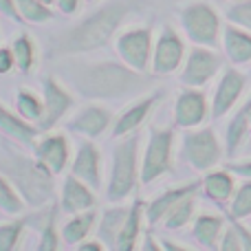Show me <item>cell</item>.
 Here are the masks:
<instances>
[{
  "instance_id": "cell-1",
  "label": "cell",
  "mask_w": 251,
  "mask_h": 251,
  "mask_svg": "<svg viewBox=\"0 0 251 251\" xmlns=\"http://www.w3.org/2000/svg\"><path fill=\"white\" fill-rule=\"evenodd\" d=\"M60 75L75 93L86 100H119L152 86L154 75L130 69L124 62H64Z\"/></svg>"
},
{
  "instance_id": "cell-2",
  "label": "cell",
  "mask_w": 251,
  "mask_h": 251,
  "mask_svg": "<svg viewBox=\"0 0 251 251\" xmlns=\"http://www.w3.org/2000/svg\"><path fill=\"white\" fill-rule=\"evenodd\" d=\"M132 11V2L122 0V2H113L108 7L95 11L75 25L73 29L64 31L60 38L55 40L53 53L55 55H79V53H91L101 49L108 40L115 38L119 26L124 25L126 16Z\"/></svg>"
},
{
  "instance_id": "cell-3",
  "label": "cell",
  "mask_w": 251,
  "mask_h": 251,
  "mask_svg": "<svg viewBox=\"0 0 251 251\" xmlns=\"http://www.w3.org/2000/svg\"><path fill=\"white\" fill-rule=\"evenodd\" d=\"M0 172L11 181L18 194L31 207L47 205L55 192V185H53L55 174L47 165H42L38 159L18 154L13 150H4V154L0 156Z\"/></svg>"
},
{
  "instance_id": "cell-4",
  "label": "cell",
  "mask_w": 251,
  "mask_h": 251,
  "mask_svg": "<svg viewBox=\"0 0 251 251\" xmlns=\"http://www.w3.org/2000/svg\"><path fill=\"white\" fill-rule=\"evenodd\" d=\"M139 183H141V163H139V134L134 130L126 137H119V143L113 148L106 196L110 203H122L137 190Z\"/></svg>"
},
{
  "instance_id": "cell-5",
  "label": "cell",
  "mask_w": 251,
  "mask_h": 251,
  "mask_svg": "<svg viewBox=\"0 0 251 251\" xmlns=\"http://www.w3.org/2000/svg\"><path fill=\"white\" fill-rule=\"evenodd\" d=\"M172 146H174V130L152 126L148 132V141L141 156V183L156 181L165 172L172 170Z\"/></svg>"
},
{
  "instance_id": "cell-6",
  "label": "cell",
  "mask_w": 251,
  "mask_h": 251,
  "mask_svg": "<svg viewBox=\"0 0 251 251\" xmlns=\"http://www.w3.org/2000/svg\"><path fill=\"white\" fill-rule=\"evenodd\" d=\"M181 26L185 35L194 44L201 47H218V33H221V20L218 13L207 2H192L178 13Z\"/></svg>"
},
{
  "instance_id": "cell-7",
  "label": "cell",
  "mask_w": 251,
  "mask_h": 251,
  "mask_svg": "<svg viewBox=\"0 0 251 251\" xmlns=\"http://www.w3.org/2000/svg\"><path fill=\"white\" fill-rule=\"evenodd\" d=\"M115 49L117 55L124 64L130 69L148 73L152 66V29L150 26H141V29H128L115 40Z\"/></svg>"
},
{
  "instance_id": "cell-8",
  "label": "cell",
  "mask_w": 251,
  "mask_h": 251,
  "mask_svg": "<svg viewBox=\"0 0 251 251\" xmlns=\"http://www.w3.org/2000/svg\"><path fill=\"white\" fill-rule=\"evenodd\" d=\"M183 159L199 172H207L221 161V146L212 128L187 132L183 137Z\"/></svg>"
},
{
  "instance_id": "cell-9",
  "label": "cell",
  "mask_w": 251,
  "mask_h": 251,
  "mask_svg": "<svg viewBox=\"0 0 251 251\" xmlns=\"http://www.w3.org/2000/svg\"><path fill=\"white\" fill-rule=\"evenodd\" d=\"M223 60L221 55H216L214 51L196 44L190 53H187L185 66L181 71V84L183 86H192V88H201L221 71Z\"/></svg>"
},
{
  "instance_id": "cell-10",
  "label": "cell",
  "mask_w": 251,
  "mask_h": 251,
  "mask_svg": "<svg viewBox=\"0 0 251 251\" xmlns=\"http://www.w3.org/2000/svg\"><path fill=\"white\" fill-rule=\"evenodd\" d=\"M183 57H185V44L172 26L165 25L156 38L154 51H152V75H168L176 71Z\"/></svg>"
},
{
  "instance_id": "cell-11",
  "label": "cell",
  "mask_w": 251,
  "mask_h": 251,
  "mask_svg": "<svg viewBox=\"0 0 251 251\" xmlns=\"http://www.w3.org/2000/svg\"><path fill=\"white\" fill-rule=\"evenodd\" d=\"M42 91H44V117L40 119L38 128L40 132H49L73 106V97L64 86H60L55 77H44L42 79Z\"/></svg>"
},
{
  "instance_id": "cell-12",
  "label": "cell",
  "mask_w": 251,
  "mask_h": 251,
  "mask_svg": "<svg viewBox=\"0 0 251 251\" xmlns=\"http://www.w3.org/2000/svg\"><path fill=\"white\" fill-rule=\"evenodd\" d=\"M207 117V100L201 91L185 86L174 101V126L176 128H194Z\"/></svg>"
},
{
  "instance_id": "cell-13",
  "label": "cell",
  "mask_w": 251,
  "mask_h": 251,
  "mask_svg": "<svg viewBox=\"0 0 251 251\" xmlns=\"http://www.w3.org/2000/svg\"><path fill=\"white\" fill-rule=\"evenodd\" d=\"M33 154L35 159L42 165H47L53 174H62L66 170V163H69L71 156V148H69V139L64 134H47L40 137L38 141L33 143Z\"/></svg>"
},
{
  "instance_id": "cell-14",
  "label": "cell",
  "mask_w": 251,
  "mask_h": 251,
  "mask_svg": "<svg viewBox=\"0 0 251 251\" xmlns=\"http://www.w3.org/2000/svg\"><path fill=\"white\" fill-rule=\"evenodd\" d=\"M110 122H113V113L108 108H104V106H86L73 119H69L66 128L75 134H82V137L97 139L108 130Z\"/></svg>"
},
{
  "instance_id": "cell-15",
  "label": "cell",
  "mask_w": 251,
  "mask_h": 251,
  "mask_svg": "<svg viewBox=\"0 0 251 251\" xmlns=\"http://www.w3.org/2000/svg\"><path fill=\"white\" fill-rule=\"evenodd\" d=\"M161 100H163V91H154V93H150V95H146L143 100L134 101L132 106H128V108H126L122 115H119L117 122H115L113 137L119 139V137H126V134L134 132L139 126L146 122L148 115H150L152 110L159 106Z\"/></svg>"
},
{
  "instance_id": "cell-16",
  "label": "cell",
  "mask_w": 251,
  "mask_h": 251,
  "mask_svg": "<svg viewBox=\"0 0 251 251\" xmlns=\"http://www.w3.org/2000/svg\"><path fill=\"white\" fill-rule=\"evenodd\" d=\"M71 174L84 181L91 190L100 192L101 190V168H100V150L95 148V143L84 141L79 146L77 154L71 165Z\"/></svg>"
},
{
  "instance_id": "cell-17",
  "label": "cell",
  "mask_w": 251,
  "mask_h": 251,
  "mask_svg": "<svg viewBox=\"0 0 251 251\" xmlns=\"http://www.w3.org/2000/svg\"><path fill=\"white\" fill-rule=\"evenodd\" d=\"M243 88H245V75L238 73L236 69H227L225 73H223L221 82H218L216 93H214L212 117L218 119V117H223V115L229 113L231 106L238 101Z\"/></svg>"
},
{
  "instance_id": "cell-18",
  "label": "cell",
  "mask_w": 251,
  "mask_h": 251,
  "mask_svg": "<svg viewBox=\"0 0 251 251\" xmlns=\"http://www.w3.org/2000/svg\"><path fill=\"white\" fill-rule=\"evenodd\" d=\"M60 203L66 214L86 212V209L95 207V190H91V187L84 181H79L75 174H69V176L64 178V183H62Z\"/></svg>"
},
{
  "instance_id": "cell-19",
  "label": "cell",
  "mask_w": 251,
  "mask_h": 251,
  "mask_svg": "<svg viewBox=\"0 0 251 251\" xmlns=\"http://www.w3.org/2000/svg\"><path fill=\"white\" fill-rule=\"evenodd\" d=\"M0 132L4 137H9L11 141L18 143H25V146H33L38 141L40 128L33 122H26L25 117H20L18 113H11L7 110L2 104H0Z\"/></svg>"
},
{
  "instance_id": "cell-20",
  "label": "cell",
  "mask_w": 251,
  "mask_h": 251,
  "mask_svg": "<svg viewBox=\"0 0 251 251\" xmlns=\"http://www.w3.org/2000/svg\"><path fill=\"white\" fill-rule=\"evenodd\" d=\"M146 214V203L141 199H134L130 203V212H128V218H126L122 231H119V238L115 243V249L117 251H132L137 249V240H139V234H141V218Z\"/></svg>"
},
{
  "instance_id": "cell-21",
  "label": "cell",
  "mask_w": 251,
  "mask_h": 251,
  "mask_svg": "<svg viewBox=\"0 0 251 251\" xmlns=\"http://www.w3.org/2000/svg\"><path fill=\"white\" fill-rule=\"evenodd\" d=\"M192 192H199V183H187V185L165 190L163 194L156 196L152 203L146 205V218H148V223H150V225H156L159 221H163L165 214L172 209V205L176 203L178 199H183L185 194H192Z\"/></svg>"
},
{
  "instance_id": "cell-22",
  "label": "cell",
  "mask_w": 251,
  "mask_h": 251,
  "mask_svg": "<svg viewBox=\"0 0 251 251\" xmlns=\"http://www.w3.org/2000/svg\"><path fill=\"white\" fill-rule=\"evenodd\" d=\"M225 51L234 64H247L251 62V35L234 25L225 26Z\"/></svg>"
},
{
  "instance_id": "cell-23",
  "label": "cell",
  "mask_w": 251,
  "mask_h": 251,
  "mask_svg": "<svg viewBox=\"0 0 251 251\" xmlns=\"http://www.w3.org/2000/svg\"><path fill=\"white\" fill-rule=\"evenodd\" d=\"M128 212H130V205H128V207L119 205V207L106 209L104 216H101V223H100V240L108 249H115V243H117L119 231H122L126 218H128Z\"/></svg>"
},
{
  "instance_id": "cell-24",
  "label": "cell",
  "mask_w": 251,
  "mask_h": 251,
  "mask_svg": "<svg viewBox=\"0 0 251 251\" xmlns=\"http://www.w3.org/2000/svg\"><path fill=\"white\" fill-rule=\"evenodd\" d=\"M223 229V218L221 216H212V214H203L194 221V227H192V236L194 240L201 245V247L207 249H216L218 247V238Z\"/></svg>"
},
{
  "instance_id": "cell-25",
  "label": "cell",
  "mask_w": 251,
  "mask_h": 251,
  "mask_svg": "<svg viewBox=\"0 0 251 251\" xmlns=\"http://www.w3.org/2000/svg\"><path fill=\"white\" fill-rule=\"evenodd\" d=\"M93 225H95V212L93 209L73 214V218L69 223H64V227H62V240L66 245H79L91 234Z\"/></svg>"
},
{
  "instance_id": "cell-26",
  "label": "cell",
  "mask_w": 251,
  "mask_h": 251,
  "mask_svg": "<svg viewBox=\"0 0 251 251\" xmlns=\"http://www.w3.org/2000/svg\"><path fill=\"white\" fill-rule=\"evenodd\" d=\"M205 194L214 201V203H225L229 201L231 192H234V178H231L229 170H216V172H209L203 181Z\"/></svg>"
},
{
  "instance_id": "cell-27",
  "label": "cell",
  "mask_w": 251,
  "mask_h": 251,
  "mask_svg": "<svg viewBox=\"0 0 251 251\" xmlns=\"http://www.w3.org/2000/svg\"><path fill=\"white\" fill-rule=\"evenodd\" d=\"M194 207H196V192L185 194L183 199H178L163 218L165 229L176 231V229H181V227H185L187 223H190V218L194 216Z\"/></svg>"
},
{
  "instance_id": "cell-28",
  "label": "cell",
  "mask_w": 251,
  "mask_h": 251,
  "mask_svg": "<svg viewBox=\"0 0 251 251\" xmlns=\"http://www.w3.org/2000/svg\"><path fill=\"white\" fill-rule=\"evenodd\" d=\"M249 122H251V100L236 113V117L231 119L229 128H227V154L229 156L234 154V152L238 150V146L243 143L245 132L249 130Z\"/></svg>"
},
{
  "instance_id": "cell-29",
  "label": "cell",
  "mask_w": 251,
  "mask_h": 251,
  "mask_svg": "<svg viewBox=\"0 0 251 251\" xmlns=\"http://www.w3.org/2000/svg\"><path fill=\"white\" fill-rule=\"evenodd\" d=\"M16 110L20 117H25L26 122H33L35 126L40 124V119L44 117V101H40L38 97L33 95L26 88H20L16 97Z\"/></svg>"
},
{
  "instance_id": "cell-30",
  "label": "cell",
  "mask_w": 251,
  "mask_h": 251,
  "mask_svg": "<svg viewBox=\"0 0 251 251\" xmlns=\"http://www.w3.org/2000/svg\"><path fill=\"white\" fill-rule=\"evenodd\" d=\"M25 199L18 194V190L11 185L7 176L0 172V212L9 214V216H18L25 212Z\"/></svg>"
},
{
  "instance_id": "cell-31",
  "label": "cell",
  "mask_w": 251,
  "mask_h": 251,
  "mask_svg": "<svg viewBox=\"0 0 251 251\" xmlns=\"http://www.w3.org/2000/svg\"><path fill=\"white\" fill-rule=\"evenodd\" d=\"M11 51L13 57H16V66L20 73H29L35 64V47H33V40L29 35H18L16 40L11 42Z\"/></svg>"
},
{
  "instance_id": "cell-32",
  "label": "cell",
  "mask_w": 251,
  "mask_h": 251,
  "mask_svg": "<svg viewBox=\"0 0 251 251\" xmlns=\"http://www.w3.org/2000/svg\"><path fill=\"white\" fill-rule=\"evenodd\" d=\"M16 7H18V11H20V16L25 22L40 25V22L53 20V11L47 7V4L40 2V0H16Z\"/></svg>"
},
{
  "instance_id": "cell-33",
  "label": "cell",
  "mask_w": 251,
  "mask_h": 251,
  "mask_svg": "<svg viewBox=\"0 0 251 251\" xmlns=\"http://www.w3.org/2000/svg\"><path fill=\"white\" fill-rule=\"evenodd\" d=\"M26 221L25 218H16L9 223H0V251H11L20 240L22 231H25Z\"/></svg>"
},
{
  "instance_id": "cell-34",
  "label": "cell",
  "mask_w": 251,
  "mask_h": 251,
  "mask_svg": "<svg viewBox=\"0 0 251 251\" xmlns=\"http://www.w3.org/2000/svg\"><path fill=\"white\" fill-rule=\"evenodd\" d=\"M229 214L231 221H238V218H245L251 214V181L238 187V192L234 194V201H231Z\"/></svg>"
},
{
  "instance_id": "cell-35",
  "label": "cell",
  "mask_w": 251,
  "mask_h": 251,
  "mask_svg": "<svg viewBox=\"0 0 251 251\" xmlns=\"http://www.w3.org/2000/svg\"><path fill=\"white\" fill-rule=\"evenodd\" d=\"M62 243H60V234L55 229V207H51V214H49V221L42 229V236H40V243H38V249L42 251H55L60 249Z\"/></svg>"
},
{
  "instance_id": "cell-36",
  "label": "cell",
  "mask_w": 251,
  "mask_h": 251,
  "mask_svg": "<svg viewBox=\"0 0 251 251\" xmlns=\"http://www.w3.org/2000/svg\"><path fill=\"white\" fill-rule=\"evenodd\" d=\"M227 18L234 25H240L245 29H251V0H238L227 9Z\"/></svg>"
},
{
  "instance_id": "cell-37",
  "label": "cell",
  "mask_w": 251,
  "mask_h": 251,
  "mask_svg": "<svg viewBox=\"0 0 251 251\" xmlns=\"http://www.w3.org/2000/svg\"><path fill=\"white\" fill-rule=\"evenodd\" d=\"M218 249H223V251H240L243 249V240H240V234H238L236 223H231V225L227 227V231H225V236H223Z\"/></svg>"
},
{
  "instance_id": "cell-38",
  "label": "cell",
  "mask_w": 251,
  "mask_h": 251,
  "mask_svg": "<svg viewBox=\"0 0 251 251\" xmlns=\"http://www.w3.org/2000/svg\"><path fill=\"white\" fill-rule=\"evenodd\" d=\"M13 66H16V57H13L11 47H2L0 49V75L9 73Z\"/></svg>"
},
{
  "instance_id": "cell-39",
  "label": "cell",
  "mask_w": 251,
  "mask_h": 251,
  "mask_svg": "<svg viewBox=\"0 0 251 251\" xmlns=\"http://www.w3.org/2000/svg\"><path fill=\"white\" fill-rule=\"evenodd\" d=\"M0 13L2 16H7V18H11V20H16L18 25H22V16H20V11H18V7H16V0H0Z\"/></svg>"
},
{
  "instance_id": "cell-40",
  "label": "cell",
  "mask_w": 251,
  "mask_h": 251,
  "mask_svg": "<svg viewBox=\"0 0 251 251\" xmlns=\"http://www.w3.org/2000/svg\"><path fill=\"white\" fill-rule=\"evenodd\" d=\"M225 168L229 170V172H234V174H240V176L251 178V161H243V163H227Z\"/></svg>"
},
{
  "instance_id": "cell-41",
  "label": "cell",
  "mask_w": 251,
  "mask_h": 251,
  "mask_svg": "<svg viewBox=\"0 0 251 251\" xmlns=\"http://www.w3.org/2000/svg\"><path fill=\"white\" fill-rule=\"evenodd\" d=\"M55 2L64 16H73V13L79 9V0H55Z\"/></svg>"
},
{
  "instance_id": "cell-42",
  "label": "cell",
  "mask_w": 251,
  "mask_h": 251,
  "mask_svg": "<svg viewBox=\"0 0 251 251\" xmlns=\"http://www.w3.org/2000/svg\"><path fill=\"white\" fill-rule=\"evenodd\" d=\"M77 247L82 249V251H104L106 245L101 243V240H82Z\"/></svg>"
},
{
  "instance_id": "cell-43",
  "label": "cell",
  "mask_w": 251,
  "mask_h": 251,
  "mask_svg": "<svg viewBox=\"0 0 251 251\" xmlns=\"http://www.w3.org/2000/svg\"><path fill=\"white\" fill-rule=\"evenodd\" d=\"M236 223V221H234ZM236 227H238V234H240V240H243V249H251V234L245 227H240L238 223H236Z\"/></svg>"
},
{
  "instance_id": "cell-44",
  "label": "cell",
  "mask_w": 251,
  "mask_h": 251,
  "mask_svg": "<svg viewBox=\"0 0 251 251\" xmlns=\"http://www.w3.org/2000/svg\"><path fill=\"white\" fill-rule=\"evenodd\" d=\"M139 249H154V251H156V249H161V245H156L154 240L150 238V234H148V236H146V243L139 245Z\"/></svg>"
},
{
  "instance_id": "cell-45",
  "label": "cell",
  "mask_w": 251,
  "mask_h": 251,
  "mask_svg": "<svg viewBox=\"0 0 251 251\" xmlns=\"http://www.w3.org/2000/svg\"><path fill=\"white\" fill-rule=\"evenodd\" d=\"M161 249H185V247H183V245H176V243H165L163 240V243H161Z\"/></svg>"
},
{
  "instance_id": "cell-46",
  "label": "cell",
  "mask_w": 251,
  "mask_h": 251,
  "mask_svg": "<svg viewBox=\"0 0 251 251\" xmlns=\"http://www.w3.org/2000/svg\"><path fill=\"white\" fill-rule=\"evenodd\" d=\"M40 2H42V4H47V7H51V4L55 2V0H40Z\"/></svg>"
},
{
  "instance_id": "cell-47",
  "label": "cell",
  "mask_w": 251,
  "mask_h": 251,
  "mask_svg": "<svg viewBox=\"0 0 251 251\" xmlns=\"http://www.w3.org/2000/svg\"><path fill=\"white\" fill-rule=\"evenodd\" d=\"M249 132H251V122H249Z\"/></svg>"
},
{
  "instance_id": "cell-48",
  "label": "cell",
  "mask_w": 251,
  "mask_h": 251,
  "mask_svg": "<svg viewBox=\"0 0 251 251\" xmlns=\"http://www.w3.org/2000/svg\"><path fill=\"white\" fill-rule=\"evenodd\" d=\"M86 2H93V0H86Z\"/></svg>"
}]
</instances>
